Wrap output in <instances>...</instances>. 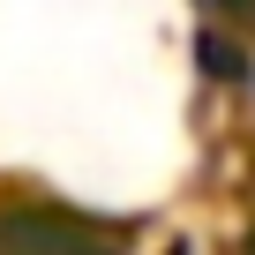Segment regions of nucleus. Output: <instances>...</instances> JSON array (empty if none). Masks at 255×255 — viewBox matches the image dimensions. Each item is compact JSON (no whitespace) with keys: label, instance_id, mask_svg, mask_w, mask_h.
I'll return each instance as SVG.
<instances>
[{"label":"nucleus","instance_id":"obj_1","mask_svg":"<svg viewBox=\"0 0 255 255\" xmlns=\"http://www.w3.org/2000/svg\"><path fill=\"white\" fill-rule=\"evenodd\" d=\"M203 15H218V23H240V30H255V0H203Z\"/></svg>","mask_w":255,"mask_h":255}]
</instances>
